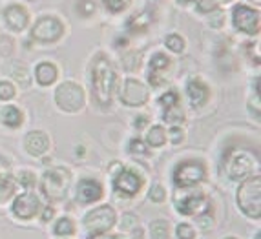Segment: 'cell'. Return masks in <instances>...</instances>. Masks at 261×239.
Returning a JSON list of instances; mask_svg holds the SVG:
<instances>
[{"mask_svg":"<svg viewBox=\"0 0 261 239\" xmlns=\"http://www.w3.org/2000/svg\"><path fill=\"white\" fill-rule=\"evenodd\" d=\"M102 197V187L93 179H83L77 187V199L81 203H93Z\"/></svg>","mask_w":261,"mask_h":239,"instance_id":"cell-15","label":"cell"},{"mask_svg":"<svg viewBox=\"0 0 261 239\" xmlns=\"http://www.w3.org/2000/svg\"><path fill=\"white\" fill-rule=\"evenodd\" d=\"M170 139H172L174 144H179L183 141V131L179 130V128H172V130H170Z\"/></svg>","mask_w":261,"mask_h":239,"instance_id":"cell-40","label":"cell"},{"mask_svg":"<svg viewBox=\"0 0 261 239\" xmlns=\"http://www.w3.org/2000/svg\"><path fill=\"white\" fill-rule=\"evenodd\" d=\"M146 122H148L146 115H139V117H137V119L134 121V126H135V128H143L144 124H146Z\"/></svg>","mask_w":261,"mask_h":239,"instance_id":"cell-41","label":"cell"},{"mask_svg":"<svg viewBox=\"0 0 261 239\" xmlns=\"http://www.w3.org/2000/svg\"><path fill=\"white\" fill-rule=\"evenodd\" d=\"M197 9L201 13H210L218 9V0H197Z\"/></svg>","mask_w":261,"mask_h":239,"instance_id":"cell-32","label":"cell"},{"mask_svg":"<svg viewBox=\"0 0 261 239\" xmlns=\"http://www.w3.org/2000/svg\"><path fill=\"white\" fill-rule=\"evenodd\" d=\"M4 24L8 30L20 33L28 28L30 24V11L20 4H11L4 9Z\"/></svg>","mask_w":261,"mask_h":239,"instance_id":"cell-12","label":"cell"},{"mask_svg":"<svg viewBox=\"0 0 261 239\" xmlns=\"http://www.w3.org/2000/svg\"><path fill=\"white\" fill-rule=\"evenodd\" d=\"M250 2H256V4H259V2H261V0H250Z\"/></svg>","mask_w":261,"mask_h":239,"instance_id":"cell-45","label":"cell"},{"mask_svg":"<svg viewBox=\"0 0 261 239\" xmlns=\"http://www.w3.org/2000/svg\"><path fill=\"white\" fill-rule=\"evenodd\" d=\"M150 235L152 239H168V223L166 221H153L150 225Z\"/></svg>","mask_w":261,"mask_h":239,"instance_id":"cell-24","label":"cell"},{"mask_svg":"<svg viewBox=\"0 0 261 239\" xmlns=\"http://www.w3.org/2000/svg\"><path fill=\"white\" fill-rule=\"evenodd\" d=\"M187 95L190 99L192 106H203L208 100V88L201 78H190L187 84Z\"/></svg>","mask_w":261,"mask_h":239,"instance_id":"cell-16","label":"cell"},{"mask_svg":"<svg viewBox=\"0 0 261 239\" xmlns=\"http://www.w3.org/2000/svg\"><path fill=\"white\" fill-rule=\"evenodd\" d=\"M17 179H18V183L24 184V187H31L33 184V181H35V177H33V174L31 172H18L17 174Z\"/></svg>","mask_w":261,"mask_h":239,"instance_id":"cell-38","label":"cell"},{"mask_svg":"<svg viewBox=\"0 0 261 239\" xmlns=\"http://www.w3.org/2000/svg\"><path fill=\"white\" fill-rule=\"evenodd\" d=\"M11 51H13V40L9 37H0V55L9 57Z\"/></svg>","mask_w":261,"mask_h":239,"instance_id":"cell-33","label":"cell"},{"mask_svg":"<svg viewBox=\"0 0 261 239\" xmlns=\"http://www.w3.org/2000/svg\"><path fill=\"white\" fill-rule=\"evenodd\" d=\"M15 192V184L13 181L6 175H0V203H6L9 197L13 196Z\"/></svg>","mask_w":261,"mask_h":239,"instance_id":"cell-23","label":"cell"},{"mask_svg":"<svg viewBox=\"0 0 261 239\" xmlns=\"http://www.w3.org/2000/svg\"><path fill=\"white\" fill-rule=\"evenodd\" d=\"M51 216H53V210L51 208H46V210H44L42 221H49V219H51Z\"/></svg>","mask_w":261,"mask_h":239,"instance_id":"cell-42","label":"cell"},{"mask_svg":"<svg viewBox=\"0 0 261 239\" xmlns=\"http://www.w3.org/2000/svg\"><path fill=\"white\" fill-rule=\"evenodd\" d=\"M39 208H40V201L33 192L22 194L13 203V214L18 219H31L39 212Z\"/></svg>","mask_w":261,"mask_h":239,"instance_id":"cell-13","label":"cell"},{"mask_svg":"<svg viewBox=\"0 0 261 239\" xmlns=\"http://www.w3.org/2000/svg\"><path fill=\"white\" fill-rule=\"evenodd\" d=\"M64 31H66V26L61 18L55 17V15H44V17H40L39 20L33 24L30 35L35 42L53 44L64 37Z\"/></svg>","mask_w":261,"mask_h":239,"instance_id":"cell-4","label":"cell"},{"mask_svg":"<svg viewBox=\"0 0 261 239\" xmlns=\"http://www.w3.org/2000/svg\"><path fill=\"white\" fill-rule=\"evenodd\" d=\"M57 68L51 62H40L35 68V78L40 86H49L57 81Z\"/></svg>","mask_w":261,"mask_h":239,"instance_id":"cell-19","label":"cell"},{"mask_svg":"<svg viewBox=\"0 0 261 239\" xmlns=\"http://www.w3.org/2000/svg\"><path fill=\"white\" fill-rule=\"evenodd\" d=\"M166 122L170 124H175V122H183V110L179 108L177 104L170 106V108H165V115H163Z\"/></svg>","mask_w":261,"mask_h":239,"instance_id":"cell-25","label":"cell"},{"mask_svg":"<svg viewBox=\"0 0 261 239\" xmlns=\"http://www.w3.org/2000/svg\"><path fill=\"white\" fill-rule=\"evenodd\" d=\"M141 187H143V179L135 174L134 170H121L113 179V188L122 196H135V194H139Z\"/></svg>","mask_w":261,"mask_h":239,"instance_id":"cell-11","label":"cell"},{"mask_svg":"<svg viewBox=\"0 0 261 239\" xmlns=\"http://www.w3.org/2000/svg\"><path fill=\"white\" fill-rule=\"evenodd\" d=\"M177 210L185 216H196V214H201L208 210V201L205 197L197 194V196H190L187 199H183L181 203H177Z\"/></svg>","mask_w":261,"mask_h":239,"instance_id":"cell-17","label":"cell"},{"mask_svg":"<svg viewBox=\"0 0 261 239\" xmlns=\"http://www.w3.org/2000/svg\"><path fill=\"white\" fill-rule=\"evenodd\" d=\"M102 2H105V8L113 15L124 11L128 8V4H130V0H102Z\"/></svg>","mask_w":261,"mask_h":239,"instance_id":"cell-28","label":"cell"},{"mask_svg":"<svg viewBox=\"0 0 261 239\" xmlns=\"http://www.w3.org/2000/svg\"><path fill=\"white\" fill-rule=\"evenodd\" d=\"M75 230V226H73V221H71L70 218H62L57 221L55 225V234L57 235H71Z\"/></svg>","mask_w":261,"mask_h":239,"instance_id":"cell-26","label":"cell"},{"mask_svg":"<svg viewBox=\"0 0 261 239\" xmlns=\"http://www.w3.org/2000/svg\"><path fill=\"white\" fill-rule=\"evenodd\" d=\"M134 226H137V218H135L134 214H124V216H122V228H124V230H130Z\"/></svg>","mask_w":261,"mask_h":239,"instance_id":"cell-39","label":"cell"},{"mask_svg":"<svg viewBox=\"0 0 261 239\" xmlns=\"http://www.w3.org/2000/svg\"><path fill=\"white\" fill-rule=\"evenodd\" d=\"M166 44V48L170 49V51H174V53H181L185 49V39L181 35H168L165 40Z\"/></svg>","mask_w":261,"mask_h":239,"instance_id":"cell-27","label":"cell"},{"mask_svg":"<svg viewBox=\"0 0 261 239\" xmlns=\"http://www.w3.org/2000/svg\"><path fill=\"white\" fill-rule=\"evenodd\" d=\"M146 143L153 148H159L166 143V131L161 126H152L146 134Z\"/></svg>","mask_w":261,"mask_h":239,"instance_id":"cell-22","label":"cell"},{"mask_svg":"<svg viewBox=\"0 0 261 239\" xmlns=\"http://www.w3.org/2000/svg\"><path fill=\"white\" fill-rule=\"evenodd\" d=\"M256 239H261V235H259V234H256Z\"/></svg>","mask_w":261,"mask_h":239,"instance_id":"cell-46","label":"cell"},{"mask_svg":"<svg viewBox=\"0 0 261 239\" xmlns=\"http://www.w3.org/2000/svg\"><path fill=\"white\" fill-rule=\"evenodd\" d=\"M232 22L236 30L243 31L247 35H257L259 33V11L250 6H236L232 11Z\"/></svg>","mask_w":261,"mask_h":239,"instance_id":"cell-7","label":"cell"},{"mask_svg":"<svg viewBox=\"0 0 261 239\" xmlns=\"http://www.w3.org/2000/svg\"><path fill=\"white\" fill-rule=\"evenodd\" d=\"M148 197L153 201V203H163V201H165V197H166L165 188H163L161 184H153V187L150 188V192H148Z\"/></svg>","mask_w":261,"mask_h":239,"instance_id":"cell-31","label":"cell"},{"mask_svg":"<svg viewBox=\"0 0 261 239\" xmlns=\"http://www.w3.org/2000/svg\"><path fill=\"white\" fill-rule=\"evenodd\" d=\"M113 225H115V210L108 204L97 206L95 210L88 212L86 218H84V228L88 230V234L92 235L105 234Z\"/></svg>","mask_w":261,"mask_h":239,"instance_id":"cell-6","label":"cell"},{"mask_svg":"<svg viewBox=\"0 0 261 239\" xmlns=\"http://www.w3.org/2000/svg\"><path fill=\"white\" fill-rule=\"evenodd\" d=\"M15 97V86L9 81H0V100H9Z\"/></svg>","mask_w":261,"mask_h":239,"instance_id":"cell-30","label":"cell"},{"mask_svg":"<svg viewBox=\"0 0 261 239\" xmlns=\"http://www.w3.org/2000/svg\"><path fill=\"white\" fill-rule=\"evenodd\" d=\"M24 146H26V152L33 157H40L49 150V139L48 135L40 130L30 131L24 139Z\"/></svg>","mask_w":261,"mask_h":239,"instance_id":"cell-14","label":"cell"},{"mask_svg":"<svg viewBox=\"0 0 261 239\" xmlns=\"http://www.w3.org/2000/svg\"><path fill=\"white\" fill-rule=\"evenodd\" d=\"M159 102H161L163 108H170V106H175V104H177V93H174V92L165 93V95H163L161 99H159Z\"/></svg>","mask_w":261,"mask_h":239,"instance_id":"cell-36","label":"cell"},{"mask_svg":"<svg viewBox=\"0 0 261 239\" xmlns=\"http://www.w3.org/2000/svg\"><path fill=\"white\" fill-rule=\"evenodd\" d=\"M121 102L126 106H143L148 102L150 92L141 81L135 78H126L121 88Z\"/></svg>","mask_w":261,"mask_h":239,"instance_id":"cell-10","label":"cell"},{"mask_svg":"<svg viewBox=\"0 0 261 239\" xmlns=\"http://www.w3.org/2000/svg\"><path fill=\"white\" fill-rule=\"evenodd\" d=\"M71 183V174L68 168L57 166V168H49L46 174L42 175V190L44 196L49 201H61L64 199L66 192L70 188Z\"/></svg>","mask_w":261,"mask_h":239,"instance_id":"cell-3","label":"cell"},{"mask_svg":"<svg viewBox=\"0 0 261 239\" xmlns=\"http://www.w3.org/2000/svg\"><path fill=\"white\" fill-rule=\"evenodd\" d=\"M24 121L22 117V112L15 106H6V108L0 110V122L8 128H18Z\"/></svg>","mask_w":261,"mask_h":239,"instance_id":"cell-20","label":"cell"},{"mask_svg":"<svg viewBox=\"0 0 261 239\" xmlns=\"http://www.w3.org/2000/svg\"><path fill=\"white\" fill-rule=\"evenodd\" d=\"M122 64H124L126 70H135V68L139 66V57H137V53H130V55L124 57V59H122Z\"/></svg>","mask_w":261,"mask_h":239,"instance_id":"cell-37","label":"cell"},{"mask_svg":"<svg viewBox=\"0 0 261 239\" xmlns=\"http://www.w3.org/2000/svg\"><path fill=\"white\" fill-rule=\"evenodd\" d=\"M113 239H126V237H113Z\"/></svg>","mask_w":261,"mask_h":239,"instance_id":"cell-47","label":"cell"},{"mask_svg":"<svg viewBox=\"0 0 261 239\" xmlns=\"http://www.w3.org/2000/svg\"><path fill=\"white\" fill-rule=\"evenodd\" d=\"M77 11L81 13V17H92L95 13V4H93L92 0H79Z\"/></svg>","mask_w":261,"mask_h":239,"instance_id":"cell-29","label":"cell"},{"mask_svg":"<svg viewBox=\"0 0 261 239\" xmlns=\"http://www.w3.org/2000/svg\"><path fill=\"white\" fill-rule=\"evenodd\" d=\"M226 239H234V237H226Z\"/></svg>","mask_w":261,"mask_h":239,"instance_id":"cell-48","label":"cell"},{"mask_svg":"<svg viewBox=\"0 0 261 239\" xmlns=\"http://www.w3.org/2000/svg\"><path fill=\"white\" fill-rule=\"evenodd\" d=\"M6 170H8V163H6L4 159H2V157H0V175L4 174Z\"/></svg>","mask_w":261,"mask_h":239,"instance_id":"cell-43","label":"cell"},{"mask_svg":"<svg viewBox=\"0 0 261 239\" xmlns=\"http://www.w3.org/2000/svg\"><path fill=\"white\" fill-rule=\"evenodd\" d=\"M177 237L179 239H194L196 237V232L190 225H179L177 226Z\"/></svg>","mask_w":261,"mask_h":239,"instance_id":"cell-34","label":"cell"},{"mask_svg":"<svg viewBox=\"0 0 261 239\" xmlns=\"http://www.w3.org/2000/svg\"><path fill=\"white\" fill-rule=\"evenodd\" d=\"M219 2H225V4H228V2H232V0H219Z\"/></svg>","mask_w":261,"mask_h":239,"instance_id":"cell-44","label":"cell"},{"mask_svg":"<svg viewBox=\"0 0 261 239\" xmlns=\"http://www.w3.org/2000/svg\"><path fill=\"white\" fill-rule=\"evenodd\" d=\"M146 152H148V148L144 146L143 141L139 139L130 141V153H134V155H144Z\"/></svg>","mask_w":261,"mask_h":239,"instance_id":"cell-35","label":"cell"},{"mask_svg":"<svg viewBox=\"0 0 261 239\" xmlns=\"http://www.w3.org/2000/svg\"><path fill=\"white\" fill-rule=\"evenodd\" d=\"M55 102L62 112L75 113L84 106V92L73 81H64L55 90Z\"/></svg>","mask_w":261,"mask_h":239,"instance_id":"cell-5","label":"cell"},{"mask_svg":"<svg viewBox=\"0 0 261 239\" xmlns=\"http://www.w3.org/2000/svg\"><path fill=\"white\" fill-rule=\"evenodd\" d=\"M226 174L230 179H243L254 168V157L245 150H234L226 157Z\"/></svg>","mask_w":261,"mask_h":239,"instance_id":"cell-9","label":"cell"},{"mask_svg":"<svg viewBox=\"0 0 261 239\" xmlns=\"http://www.w3.org/2000/svg\"><path fill=\"white\" fill-rule=\"evenodd\" d=\"M238 204L241 212L252 219H259L261 216V179L250 177L238 188Z\"/></svg>","mask_w":261,"mask_h":239,"instance_id":"cell-2","label":"cell"},{"mask_svg":"<svg viewBox=\"0 0 261 239\" xmlns=\"http://www.w3.org/2000/svg\"><path fill=\"white\" fill-rule=\"evenodd\" d=\"M8 70H9V75H11L22 88L30 86V73H28V68L24 64H20V62H11V64L8 66Z\"/></svg>","mask_w":261,"mask_h":239,"instance_id":"cell-21","label":"cell"},{"mask_svg":"<svg viewBox=\"0 0 261 239\" xmlns=\"http://www.w3.org/2000/svg\"><path fill=\"white\" fill-rule=\"evenodd\" d=\"M168 66H170V59L165 53H155V55L150 59V83H152L153 86L161 84L159 75L165 73Z\"/></svg>","mask_w":261,"mask_h":239,"instance_id":"cell-18","label":"cell"},{"mask_svg":"<svg viewBox=\"0 0 261 239\" xmlns=\"http://www.w3.org/2000/svg\"><path fill=\"white\" fill-rule=\"evenodd\" d=\"M205 179V166L199 161H185L179 163L174 170V183L181 188L194 187Z\"/></svg>","mask_w":261,"mask_h":239,"instance_id":"cell-8","label":"cell"},{"mask_svg":"<svg viewBox=\"0 0 261 239\" xmlns=\"http://www.w3.org/2000/svg\"><path fill=\"white\" fill-rule=\"evenodd\" d=\"M115 90V71L105 53H97L92 61V93L100 106L112 102Z\"/></svg>","mask_w":261,"mask_h":239,"instance_id":"cell-1","label":"cell"}]
</instances>
